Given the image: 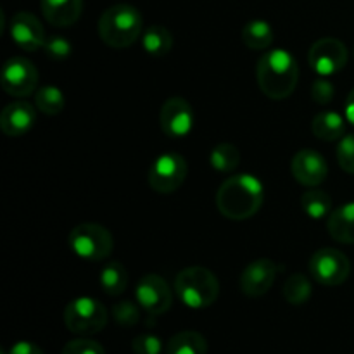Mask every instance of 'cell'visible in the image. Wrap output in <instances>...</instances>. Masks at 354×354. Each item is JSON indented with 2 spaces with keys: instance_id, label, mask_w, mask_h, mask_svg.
Masks as SVG:
<instances>
[{
  "instance_id": "cell-15",
  "label": "cell",
  "mask_w": 354,
  "mask_h": 354,
  "mask_svg": "<svg viewBox=\"0 0 354 354\" xmlns=\"http://www.w3.org/2000/svg\"><path fill=\"white\" fill-rule=\"evenodd\" d=\"M9 31L17 47L26 52L38 50L47 41L40 19L31 12H24V10L14 14L9 24Z\"/></svg>"
},
{
  "instance_id": "cell-4",
  "label": "cell",
  "mask_w": 354,
  "mask_h": 354,
  "mask_svg": "<svg viewBox=\"0 0 354 354\" xmlns=\"http://www.w3.org/2000/svg\"><path fill=\"white\" fill-rule=\"evenodd\" d=\"M175 292L185 306L206 310L220 296V282L211 270L203 266L183 268L175 279Z\"/></svg>"
},
{
  "instance_id": "cell-25",
  "label": "cell",
  "mask_w": 354,
  "mask_h": 354,
  "mask_svg": "<svg viewBox=\"0 0 354 354\" xmlns=\"http://www.w3.org/2000/svg\"><path fill=\"white\" fill-rule=\"evenodd\" d=\"M209 162L216 171L230 173L241 162V152H239V149L234 144L223 142V144H218L211 149Z\"/></svg>"
},
{
  "instance_id": "cell-14",
  "label": "cell",
  "mask_w": 354,
  "mask_h": 354,
  "mask_svg": "<svg viewBox=\"0 0 354 354\" xmlns=\"http://www.w3.org/2000/svg\"><path fill=\"white\" fill-rule=\"evenodd\" d=\"M292 176L304 187H318L327 180L328 165L320 152L313 149H301L290 162Z\"/></svg>"
},
{
  "instance_id": "cell-19",
  "label": "cell",
  "mask_w": 354,
  "mask_h": 354,
  "mask_svg": "<svg viewBox=\"0 0 354 354\" xmlns=\"http://www.w3.org/2000/svg\"><path fill=\"white\" fill-rule=\"evenodd\" d=\"M311 130L317 138L324 142L341 140L346 135V121L341 114L332 113V111H324L317 114L311 123Z\"/></svg>"
},
{
  "instance_id": "cell-6",
  "label": "cell",
  "mask_w": 354,
  "mask_h": 354,
  "mask_svg": "<svg viewBox=\"0 0 354 354\" xmlns=\"http://www.w3.org/2000/svg\"><path fill=\"white\" fill-rule=\"evenodd\" d=\"M107 310L92 297H76L64 310V325L76 335L99 334L107 325Z\"/></svg>"
},
{
  "instance_id": "cell-13",
  "label": "cell",
  "mask_w": 354,
  "mask_h": 354,
  "mask_svg": "<svg viewBox=\"0 0 354 354\" xmlns=\"http://www.w3.org/2000/svg\"><path fill=\"white\" fill-rule=\"evenodd\" d=\"M279 273V266L270 258H259L249 263L241 273L239 286L248 297H261L272 289Z\"/></svg>"
},
{
  "instance_id": "cell-33",
  "label": "cell",
  "mask_w": 354,
  "mask_h": 354,
  "mask_svg": "<svg viewBox=\"0 0 354 354\" xmlns=\"http://www.w3.org/2000/svg\"><path fill=\"white\" fill-rule=\"evenodd\" d=\"M334 93H335L334 85L325 78L315 80L313 86H311V97H313L315 102L322 104V106L330 102V100L334 99Z\"/></svg>"
},
{
  "instance_id": "cell-27",
  "label": "cell",
  "mask_w": 354,
  "mask_h": 354,
  "mask_svg": "<svg viewBox=\"0 0 354 354\" xmlns=\"http://www.w3.org/2000/svg\"><path fill=\"white\" fill-rule=\"evenodd\" d=\"M35 106L38 107V111L47 114V116H55V114L62 113V109L66 106L64 93L57 86H41L35 93Z\"/></svg>"
},
{
  "instance_id": "cell-7",
  "label": "cell",
  "mask_w": 354,
  "mask_h": 354,
  "mask_svg": "<svg viewBox=\"0 0 354 354\" xmlns=\"http://www.w3.org/2000/svg\"><path fill=\"white\" fill-rule=\"evenodd\" d=\"M189 173L185 158L176 152L162 154L149 169V185L158 194H173L183 185Z\"/></svg>"
},
{
  "instance_id": "cell-10",
  "label": "cell",
  "mask_w": 354,
  "mask_h": 354,
  "mask_svg": "<svg viewBox=\"0 0 354 354\" xmlns=\"http://www.w3.org/2000/svg\"><path fill=\"white\" fill-rule=\"evenodd\" d=\"M311 69L320 76H330L342 71L348 62V48L337 38L325 37L315 41L308 52Z\"/></svg>"
},
{
  "instance_id": "cell-2",
  "label": "cell",
  "mask_w": 354,
  "mask_h": 354,
  "mask_svg": "<svg viewBox=\"0 0 354 354\" xmlns=\"http://www.w3.org/2000/svg\"><path fill=\"white\" fill-rule=\"evenodd\" d=\"M259 90L268 99L283 100L294 93L299 80L296 57L283 48H273L259 57L256 68Z\"/></svg>"
},
{
  "instance_id": "cell-9",
  "label": "cell",
  "mask_w": 354,
  "mask_h": 354,
  "mask_svg": "<svg viewBox=\"0 0 354 354\" xmlns=\"http://www.w3.org/2000/svg\"><path fill=\"white\" fill-rule=\"evenodd\" d=\"M0 85L12 97H28L38 86V69L26 57H10L2 66Z\"/></svg>"
},
{
  "instance_id": "cell-12",
  "label": "cell",
  "mask_w": 354,
  "mask_h": 354,
  "mask_svg": "<svg viewBox=\"0 0 354 354\" xmlns=\"http://www.w3.org/2000/svg\"><path fill=\"white\" fill-rule=\"evenodd\" d=\"M196 114L192 106L182 97H171L166 100L159 113V124L162 133L169 138H183L194 130Z\"/></svg>"
},
{
  "instance_id": "cell-31",
  "label": "cell",
  "mask_w": 354,
  "mask_h": 354,
  "mask_svg": "<svg viewBox=\"0 0 354 354\" xmlns=\"http://www.w3.org/2000/svg\"><path fill=\"white\" fill-rule=\"evenodd\" d=\"M131 349L135 354H161L162 342L158 335L142 334L131 341Z\"/></svg>"
},
{
  "instance_id": "cell-20",
  "label": "cell",
  "mask_w": 354,
  "mask_h": 354,
  "mask_svg": "<svg viewBox=\"0 0 354 354\" xmlns=\"http://www.w3.org/2000/svg\"><path fill=\"white\" fill-rule=\"evenodd\" d=\"M166 354H207V341L196 330H183L166 344Z\"/></svg>"
},
{
  "instance_id": "cell-5",
  "label": "cell",
  "mask_w": 354,
  "mask_h": 354,
  "mask_svg": "<svg viewBox=\"0 0 354 354\" xmlns=\"http://www.w3.org/2000/svg\"><path fill=\"white\" fill-rule=\"evenodd\" d=\"M68 245L78 258L86 261H104L114 249V239L99 223H80L69 232Z\"/></svg>"
},
{
  "instance_id": "cell-28",
  "label": "cell",
  "mask_w": 354,
  "mask_h": 354,
  "mask_svg": "<svg viewBox=\"0 0 354 354\" xmlns=\"http://www.w3.org/2000/svg\"><path fill=\"white\" fill-rule=\"evenodd\" d=\"M113 318L121 327H135L140 320V310L131 301H121L113 306Z\"/></svg>"
},
{
  "instance_id": "cell-17",
  "label": "cell",
  "mask_w": 354,
  "mask_h": 354,
  "mask_svg": "<svg viewBox=\"0 0 354 354\" xmlns=\"http://www.w3.org/2000/svg\"><path fill=\"white\" fill-rule=\"evenodd\" d=\"M45 19L57 28H68L80 19L83 0H40Z\"/></svg>"
},
{
  "instance_id": "cell-34",
  "label": "cell",
  "mask_w": 354,
  "mask_h": 354,
  "mask_svg": "<svg viewBox=\"0 0 354 354\" xmlns=\"http://www.w3.org/2000/svg\"><path fill=\"white\" fill-rule=\"evenodd\" d=\"M2 354H6V353H2ZM7 354H45V353L41 351L37 344H33V342L19 341V342H16V344L10 346V349L7 351Z\"/></svg>"
},
{
  "instance_id": "cell-23",
  "label": "cell",
  "mask_w": 354,
  "mask_h": 354,
  "mask_svg": "<svg viewBox=\"0 0 354 354\" xmlns=\"http://www.w3.org/2000/svg\"><path fill=\"white\" fill-rule=\"evenodd\" d=\"M99 282L107 296H121L128 286L127 268L120 261H109L100 272Z\"/></svg>"
},
{
  "instance_id": "cell-30",
  "label": "cell",
  "mask_w": 354,
  "mask_h": 354,
  "mask_svg": "<svg viewBox=\"0 0 354 354\" xmlns=\"http://www.w3.org/2000/svg\"><path fill=\"white\" fill-rule=\"evenodd\" d=\"M44 50L54 61H62V59H68L71 55L73 47L64 37H50L45 41Z\"/></svg>"
},
{
  "instance_id": "cell-22",
  "label": "cell",
  "mask_w": 354,
  "mask_h": 354,
  "mask_svg": "<svg viewBox=\"0 0 354 354\" xmlns=\"http://www.w3.org/2000/svg\"><path fill=\"white\" fill-rule=\"evenodd\" d=\"M273 28L263 19H252L242 30V41L252 50H266L273 44Z\"/></svg>"
},
{
  "instance_id": "cell-24",
  "label": "cell",
  "mask_w": 354,
  "mask_h": 354,
  "mask_svg": "<svg viewBox=\"0 0 354 354\" xmlns=\"http://www.w3.org/2000/svg\"><path fill=\"white\" fill-rule=\"evenodd\" d=\"M301 206L303 211L311 218V220H324L330 216L332 209V197L325 190H318L311 187L301 197Z\"/></svg>"
},
{
  "instance_id": "cell-32",
  "label": "cell",
  "mask_w": 354,
  "mask_h": 354,
  "mask_svg": "<svg viewBox=\"0 0 354 354\" xmlns=\"http://www.w3.org/2000/svg\"><path fill=\"white\" fill-rule=\"evenodd\" d=\"M62 354H106V351L99 342L82 337L69 341L62 349Z\"/></svg>"
},
{
  "instance_id": "cell-1",
  "label": "cell",
  "mask_w": 354,
  "mask_h": 354,
  "mask_svg": "<svg viewBox=\"0 0 354 354\" xmlns=\"http://www.w3.org/2000/svg\"><path fill=\"white\" fill-rule=\"evenodd\" d=\"M265 201V185L254 175L230 176L216 192V207L225 218L244 221L254 216Z\"/></svg>"
},
{
  "instance_id": "cell-18",
  "label": "cell",
  "mask_w": 354,
  "mask_h": 354,
  "mask_svg": "<svg viewBox=\"0 0 354 354\" xmlns=\"http://www.w3.org/2000/svg\"><path fill=\"white\" fill-rule=\"evenodd\" d=\"M327 230L334 241L354 244V203L337 207L327 218Z\"/></svg>"
},
{
  "instance_id": "cell-26",
  "label": "cell",
  "mask_w": 354,
  "mask_h": 354,
  "mask_svg": "<svg viewBox=\"0 0 354 354\" xmlns=\"http://www.w3.org/2000/svg\"><path fill=\"white\" fill-rule=\"evenodd\" d=\"M313 292L310 279L303 273H294L287 279L286 286H283V297L289 304L294 306H301V304L308 303Z\"/></svg>"
},
{
  "instance_id": "cell-11",
  "label": "cell",
  "mask_w": 354,
  "mask_h": 354,
  "mask_svg": "<svg viewBox=\"0 0 354 354\" xmlns=\"http://www.w3.org/2000/svg\"><path fill=\"white\" fill-rule=\"evenodd\" d=\"M135 297L138 301V306L154 317L166 313L173 304L171 289L168 282L158 273H147L138 280Z\"/></svg>"
},
{
  "instance_id": "cell-35",
  "label": "cell",
  "mask_w": 354,
  "mask_h": 354,
  "mask_svg": "<svg viewBox=\"0 0 354 354\" xmlns=\"http://www.w3.org/2000/svg\"><path fill=\"white\" fill-rule=\"evenodd\" d=\"M346 120L354 124V88L346 99Z\"/></svg>"
},
{
  "instance_id": "cell-29",
  "label": "cell",
  "mask_w": 354,
  "mask_h": 354,
  "mask_svg": "<svg viewBox=\"0 0 354 354\" xmlns=\"http://www.w3.org/2000/svg\"><path fill=\"white\" fill-rule=\"evenodd\" d=\"M337 161L346 173L354 175V133H348L341 138L337 145Z\"/></svg>"
},
{
  "instance_id": "cell-8",
  "label": "cell",
  "mask_w": 354,
  "mask_h": 354,
  "mask_svg": "<svg viewBox=\"0 0 354 354\" xmlns=\"http://www.w3.org/2000/svg\"><path fill=\"white\" fill-rule=\"evenodd\" d=\"M310 273L325 287H337L349 279L351 263L344 252L332 248L318 249L310 259Z\"/></svg>"
},
{
  "instance_id": "cell-21",
  "label": "cell",
  "mask_w": 354,
  "mask_h": 354,
  "mask_svg": "<svg viewBox=\"0 0 354 354\" xmlns=\"http://www.w3.org/2000/svg\"><path fill=\"white\" fill-rule=\"evenodd\" d=\"M142 47L149 55L162 57L168 54L173 47V35L168 28L161 24H152L142 35Z\"/></svg>"
},
{
  "instance_id": "cell-3",
  "label": "cell",
  "mask_w": 354,
  "mask_h": 354,
  "mask_svg": "<svg viewBox=\"0 0 354 354\" xmlns=\"http://www.w3.org/2000/svg\"><path fill=\"white\" fill-rule=\"evenodd\" d=\"M99 35L113 48H127L142 35V14L130 3H116L102 12L99 19Z\"/></svg>"
},
{
  "instance_id": "cell-16",
  "label": "cell",
  "mask_w": 354,
  "mask_h": 354,
  "mask_svg": "<svg viewBox=\"0 0 354 354\" xmlns=\"http://www.w3.org/2000/svg\"><path fill=\"white\" fill-rule=\"evenodd\" d=\"M35 121H37V111L24 100L7 104L0 114V128L7 137H23L35 127Z\"/></svg>"
}]
</instances>
